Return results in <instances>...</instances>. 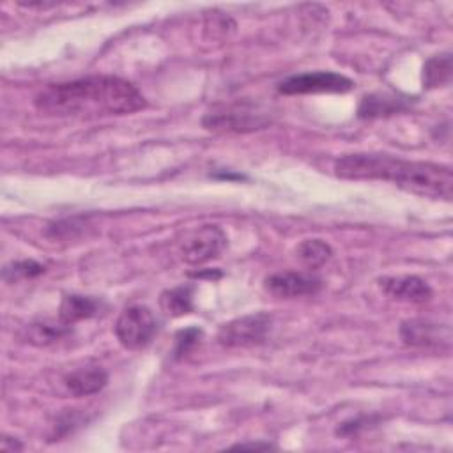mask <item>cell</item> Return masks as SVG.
I'll list each match as a JSON object with an SVG mask.
<instances>
[{
  "instance_id": "1",
  "label": "cell",
  "mask_w": 453,
  "mask_h": 453,
  "mask_svg": "<svg viewBox=\"0 0 453 453\" xmlns=\"http://www.w3.org/2000/svg\"><path fill=\"white\" fill-rule=\"evenodd\" d=\"M35 108L55 117L126 115L145 108L143 94L127 80L111 74L50 83L34 97Z\"/></svg>"
},
{
  "instance_id": "2",
  "label": "cell",
  "mask_w": 453,
  "mask_h": 453,
  "mask_svg": "<svg viewBox=\"0 0 453 453\" xmlns=\"http://www.w3.org/2000/svg\"><path fill=\"white\" fill-rule=\"evenodd\" d=\"M334 173L347 180H388L409 193L434 200L449 202L453 196L451 168L428 161H407L380 152H356L338 157Z\"/></svg>"
},
{
  "instance_id": "3",
  "label": "cell",
  "mask_w": 453,
  "mask_h": 453,
  "mask_svg": "<svg viewBox=\"0 0 453 453\" xmlns=\"http://www.w3.org/2000/svg\"><path fill=\"white\" fill-rule=\"evenodd\" d=\"M157 333V320L150 308L134 304L126 308L115 322V336L129 350L145 349Z\"/></svg>"
},
{
  "instance_id": "4",
  "label": "cell",
  "mask_w": 453,
  "mask_h": 453,
  "mask_svg": "<svg viewBox=\"0 0 453 453\" xmlns=\"http://www.w3.org/2000/svg\"><path fill=\"white\" fill-rule=\"evenodd\" d=\"M273 327L267 313H251L223 324L218 331V342L223 347H251L262 343Z\"/></svg>"
},
{
  "instance_id": "5",
  "label": "cell",
  "mask_w": 453,
  "mask_h": 453,
  "mask_svg": "<svg viewBox=\"0 0 453 453\" xmlns=\"http://www.w3.org/2000/svg\"><path fill=\"white\" fill-rule=\"evenodd\" d=\"M354 81L340 73L333 71H313V73H301L288 76L278 85L281 94L296 96V94H343L352 90Z\"/></svg>"
},
{
  "instance_id": "6",
  "label": "cell",
  "mask_w": 453,
  "mask_h": 453,
  "mask_svg": "<svg viewBox=\"0 0 453 453\" xmlns=\"http://www.w3.org/2000/svg\"><path fill=\"white\" fill-rule=\"evenodd\" d=\"M225 246L226 235L218 225H202L184 239L179 253L184 262L200 265L216 258Z\"/></svg>"
},
{
  "instance_id": "7",
  "label": "cell",
  "mask_w": 453,
  "mask_h": 453,
  "mask_svg": "<svg viewBox=\"0 0 453 453\" xmlns=\"http://www.w3.org/2000/svg\"><path fill=\"white\" fill-rule=\"evenodd\" d=\"M264 287L274 297L288 299V297L310 296L319 292L322 288V280L304 273L285 271V273H274L267 276L264 281Z\"/></svg>"
},
{
  "instance_id": "8",
  "label": "cell",
  "mask_w": 453,
  "mask_h": 453,
  "mask_svg": "<svg viewBox=\"0 0 453 453\" xmlns=\"http://www.w3.org/2000/svg\"><path fill=\"white\" fill-rule=\"evenodd\" d=\"M400 336L405 345L412 347H441L451 340L448 326L435 324L425 319H411L400 326Z\"/></svg>"
},
{
  "instance_id": "9",
  "label": "cell",
  "mask_w": 453,
  "mask_h": 453,
  "mask_svg": "<svg viewBox=\"0 0 453 453\" xmlns=\"http://www.w3.org/2000/svg\"><path fill=\"white\" fill-rule=\"evenodd\" d=\"M267 124L262 113H257L251 108L232 106L223 111L207 113L203 119V126L207 129H223V131H253L260 129Z\"/></svg>"
},
{
  "instance_id": "10",
  "label": "cell",
  "mask_w": 453,
  "mask_h": 453,
  "mask_svg": "<svg viewBox=\"0 0 453 453\" xmlns=\"http://www.w3.org/2000/svg\"><path fill=\"white\" fill-rule=\"evenodd\" d=\"M380 290L396 301H405V303H425L432 297V288L430 285L412 274H403V276H384L379 280Z\"/></svg>"
},
{
  "instance_id": "11",
  "label": "cell",
  "mask_w": 453,
  "mask_h": 453,
  "mask_svg": "<svg viewBox=\"0 0 453 453\" xmlns=\"http://www.w3.org/2000/svg\"><path fill=\"white\" fill-rule=\"evenodd\" d=\"M64 384L71 395L88 396L99 393L108 384V373L99 366L78 368L64 377Z\"/></svg>"
},
{
  "instance_id": "12",
  "label": "cell",
  "mask_w": 453,
  "mask_h": 453,
  "mask_svg": "<svg viewBox=\"0 0 453 453\" xmlns=\"http://www.w3.org/2000/svg\"><path fill=\"white\" fill-rule=\"evenodd\" d=\"M409 97H400L393 94H370L365 96L357 108V117L377 119L398 113L409 106Z\"/></svg>"
},
{
  "instance_id": "13",
  "label": "cell",
  "mask_w": 453,
  "mask_h": 453,
  "mask_svg": "<svg viewBox=\"0 0 453 453\" xmlns=\"http://www.w3.org/2000/svg\"><path fill=\"white\" fill-rule=\"evenodd\" d=\"M101 308V303L96 297L90 296H80V294H67L64 296L62 303H60V319L65 324H74L78 320L83 319H90L94 317Z\"/></svg>"
},
{
  "instance_id": "14",
  "label": "cell",
  "mask_w": 453,
  "mask_h": 453,
  "mask_svg": "<svg viewBox=\"0 0 453 453\" xmlns=\"http://www.w3.org/2000/svg\"><path fill=\"white\" fill-rule=\"evenodd\" d=\"M161 310L170 317H182L193 311V287L168 288L159 296Z\"/></svg>"
},
{
  "instance_id": "15",
  "label": "cell",
  "mask_w": 453,
  "mask_h": 453,
  "mask_svg": "<svg viewBox=\"0 0 453 453\" xmlns=\"http://www.w3.org/2000/svg\"><path fill=\"white\" fill-rule=\"evenodd\" d=\"M296 257L308 269H319L333 257V248L322 239H304L297 244Z\"/></svg>"
},
{
  "instance_id": "16",
  "label": "cell",
  "mask_w": 453,
  "mask_h": 453,
  "mask_svg": "<svg viewBox=\"0 0 453 453\" xmlns=\"http://www.w3.org/2000/svg\"><path fill=\"white\" fill-rule=\"evenodd\" d=\"M69 333V324H65L62 319L57 320H39L27 327V342L34 345H50L57 340H60L64 334Z\"/></svg>"
},
{
  "instance_id": "17",
  "label": "cell",
  "mask_w": 453,
  "mask_h": 453,
  "mask_svg": "<svg viewBox=\"0 0 453 453\" xmlns=\"http://www.w3.org/2000/svg\"><path fill=\"white\" fill-rule=\"evenodd\" d=\"M451 78V55L441 53L430 57L423 65V87L437 88L449 81Z\"/></svg>"
},
{
  "instance_id": "18",
  "label": "cell",
  "mask_w": 453,
  "mask_h": 453,
  "mask_svg": "<svg viewBox=\"0 0 453 453\" xmlns=\"http://www.w3.org/2000/svg\"><path fill=\"white\" fill-rule=\"evenodd\" d=\"M44 273V265L35 262V260H18V262H11L4 267L2 271V278L7 283H16L19 280H27V278H35L39 274Z\"/></svg>"
},
{
  "instance_id": "19",
  "label": "cell",
  "mask_w": 453,
  "mask_h": 453,
  "mask_svg": "<svg viewBox=\"0 0 453 453\" xmlns=\"http://www.w3.org/2000/svg\"><path fill=\"white\" fill-rule=\"evenodd\" d=\"M200 338H202V329L198 327H186V329H180L177 334H175V349H173V356L179 359V357H184L186 354H189L198 343H200Z\"/></svg>"
},
{
  "instance_id": "20",
  "label": "cell",
  "mask_w": 453,
  "mask_h": 453,
  "mask_svg": "<svg viewBox=\"0 0 453 453\" xmlns=\"http://www.w3.org/2000/svg\"><path fill=\"white\" fill-rule=\"evenodd\" d=\"M234 448H255V449H269L273 448L271 444L267 442H241V444H235Z\"/></svg>"
},
{
  "instance_id": "21",
  "label": "cell",
  "mask_w": 453,
  "mask_h": 453,
  "mask_svg": "<svg viewBox=\"0 0 453 453\" xmlns=\"http://www.w3.org/2000/svg\"><path fill=\"white\" fill-rule=\"evenodd\" d=\"M191 276H195V278H203V276H207V278H219V276H221V273H219V271H212V269H209L207 273H202V271L191 273Z\"/></svg>"
}]
</instances>
